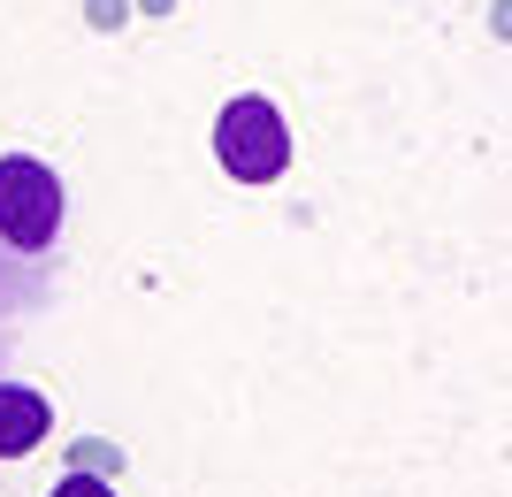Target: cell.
Masks as SVG:
<instances>
[{
    "mask_svg": "<svg viewBox=\"0 0 512 497\" xmlns=\"http://www.w3.org/2000/svg\"><path fill=\"white\" fill-rule=\"evenodd\" d=\"M490 39L512 46V0H490Z\"/></svg>",
    "mask_w": 512,
    "mask_h": 497,
    "instance_id": "obj_7",
    "label": "cell"
},
{
    "mask_svg": "<svg viewBox=\"0 0 512 497\" xmlns=\"http://www.w3.org/2000/svg\"><path fill=\"white\" fill-rule=\"evenodd\" d=\"M130 467V452L123 444H107V436H77L69 444V475H100V482H115Z\"/></svg>",
    "mask_w": 512,
    "mask_h": 497,
    "instance_id": "obj_4",
    "label": "cell"
},
{
    "mask_svg": "<svg viewBox=\"0 0 512 497\" xmlns=\"http://www.w3.org/2000/svg\"><path fill=\"white\" fill-rule=\"evenodd\" d=\"M62 215H69V192L54 176V161L0 153V245L16 260H46L54 238H62Z\"/></svg>",
    "mask_w": 512,
    "mask_h": 497,
    "instance_id": "obj_2",
    "label": "cell"
},
{
    "mask_svg": "<svg viewBox=\"0 0 512 497\" xmlns=\"http://www.w3.org/2000/svg\"><path fill=\"white\" fill-rule=\"evenodd\" d=\"M214 169L260 192V184H276L291 169V115L268 100V92H230L222 115H214Z\"/></svg>",
    "mask_w": 512,
    "mask_h": 497,
    "instance_id": "obj_1",
    "label": "cell"
},
{
    "mask_svg": "<svg viewBox=\"0 0 512 497\" xmlns=\"http://www.w3.org/2000/svg\"><path fill=\"white\" fill-rule=\"evenodd\" d=\"M54 436V406L31 383H0V459H31Z\"/></svg>",
    "mask_w": 512,
    "mask_h": 497,
    "instance_id": "obj_3",
    "label": "cell"
},
{
    "mask_svg": "<svg viewBox=\"0 0 512 497\" xmlns=\"http://www.w3.org/2000/svg\"><path fill=\"white\" fill-rule=\"evenodd\" d=\"M130 16H138V0H85V31H100V39H115Z\"/></svg>",
    "mask_w": 512,
    "mask_h": 497,
    "instance_id": "obj_5",
    "label": "cell"
},
{
    "mask_svg": "<svg viewBox=\"0 0 512 497\" xmlns=\"http://www.w3.org/2000/svg\"><path fill=\"white\" fill-rule=\"evenodd\" d=\"M138 16H176V0H138Z\"/></svg>",
    "mask_w": 512,
    "mask_h": 497,
    "instance_id": "obj_8",
    "label": "cell"
},
{
    "mask_svg": "<svg viewBox=\"0 0 512 497\" xmlns=\"http://www.w3.org/2000/svg\"><path fill=\"white\" fill-rule=\"evenodd\" d=\"M46 497H115V490H107L100 475H62V482H54Z\"/></svg>",
    "mask_w": 512,
    "mask_h": 497,
    "instance_id": "obj_6",
    "label": "cell"
}]
</instances>
